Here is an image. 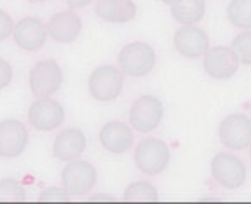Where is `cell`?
<instances>
[{
	"instance_id": "cell-1",
	"label": "cell",
	"mask_w": 251,
	"mask_h": 204,
	"mask_svg": "<svg viewBox=\"0 0 251 204\" xmlns=\"http://www.w3.org/2000/svg\"><path fill=\"white\" fill-rule=\"evenodd\" d=\"M118 65L123 75L140 79L152 72L155 65V51L151 44L135 41L122 48L118 53Z\"/></svg>"
},
{
	"instance_id": "cell-2",
	"label": "cell",
	"mask_w": 251,
	"mask_h": 204,
	"mask_svg": "<svg viewBox=\"0 0 251 204\" xmlns=\"http://www.w3.org/2000/svg\"><path fill=\"white\" fill-rule=\"evenodd\" d=\"M87 89L98 102H111L118 99L123 90V72L113 65H101L89 75Z\"/></svg>"
},
{
	"instance_id": "cell-3",
	"label": "cell",
	"mask_w": 251,
	"mask_h": 204,
	"mask_svg": "<svg viewBox=\"0 0 251 204\" xmlns=\"http://www.w3.org/2000/svg\"><path fill=\"white\" fill-rule=\"evenodd\" d=\"M169 146L159 138H146L137 145L135 165L142 174L159 175L169 165Z\"/></svg>"
},
{
	"instance_id": "cell-4",
	"label": "cell",
	"mask_w": 251,
	"mask_h": 204,
	"mask_svg": "<svg viewBox=\"0 0 251 204\" xmlns=\"http://www.w3.org/2000/svg\"><path fill=\"white\" fill-rule=\"evenodd\" d=\"M60 179H62V185L70 196H86L96 185L98 170L93 163L77 158V160L67 162Z\"/></svg>"
},
{
	"instance_id": "cell-5",
	"label": "cell",
	"mask_w": 251,
	"mask_h": 204,
	"mask_svg": "<svg viewBox=\"0 0 251 204\" xmlns=\"http://www.w3.org/2000/svg\"><path fill=\"white\" fill-rule=\"evenodd\" d=\"M63 82L62 66L55 60H41L29 72V89L34 97H51Z\"/></svg>"
},
{
	"instance_id": "cell-6",
	"label": "cell",
	"mask_w": 251,
	"mask_h": 204,
	"mask_svg": "<svg viewBox=\"0 0 251 204\" xmlns=\"http://www.w3.org/2000/svg\"><path fill=\"white\" fill-rule=\"evenodd\" d=\"M164 118V104L154 96H140L128 112L130 126L139 133H151Z\"/></svg>"
},
{
	"instance_id": "cell-7",
	"label": "cell",
	"mask_w": 251,
	"mask_h": 204,
	"mask_svg": "<svg viewBox=\"0 0 251 204\" xmlns=\"http://www.w3.org/2000/svg\"><path fill=\"white\" fill-rule=\"evenodd\" d=\"M210 172L219 185L234 191L246 182V165L231 153H217L212 158Z\"/></svg>"
},
{
	"instance_id": "cell-8",
	"label": "cell",
	"mask_w": 251,
	"mask_h": 204,
	"mask_svg": "<svg viewBox=\"0 0 251 204\" xmlns=\"http://www.w3.org/2000/svg\"><path fill=\"white\" fill-rule=\"evenodd\" d=\"M27 121L38 131H53L65 121V109L53 97H36L29 105Z\"/></svg>"
},
{
	"instance_id": "cell-9",
	"label": "cell",
	"mask_w": 251,
	"mask_h": 204,
	"mask_svg": "<svg viewBox=\"0 0 251 204\" xmlns=\"http://www.w3.org/2000/svg\"><path fill=\"white\" fill-rule=\"evenodd\" d=\"M219 140L229 150H245L251 145V119L245 114H231L219 126Z\"/></svg>"
},
{
	"instance_id": "cell-10",
	"label": "cell",
	"mask_w": 251,
	"mask_h": 204,
	"mask_svg": "<svg viewBox=\"0 0 251 204\" xmlns=\"http://www.w3.org/2000/svg\"><path fill=\"white\" fill-rule=\"evenodd\" d=\"M29 131L19 119L0 121V157L17 158L27 148Z\"/></svg>"
},
{
	"instance_id": "cell-11",
	"label": "cell",
	"mask_w": 251,
	"mask_h": 204,
	"mask_svg": "<svg viewBox=\"0 0 251 204\" xmlns=\"http://www.w3.org/2000/svg\"><path fill=\"white\" fill-rule=\"evenodd\" d=\"M239 60L227 46L208 48L203 55V70L214 80H227L238 72Z\"/></svg>"
},
{
	"instance_id": "cell-12",
	"label": "cell",
	"mask_w": 251,
	"mask_h": 204,
	"mask_svg": "<svg viewBox=\"0 0 251 204\" xmlns=\"http://www.w3.org/2000/svg\"><path fill=\"white\" fill-rule=\"evenodd\" d=\"M14 41L24 51H38L45 46L48 38L47 26L38 17H23L14 26Z\"/></svg>"
},
{
	"instance_id": "cell-13",
	"label": "cell",
	"mask_w": 251,
	"mask_h": 204,
	"mask_svg": "<svg viewBox=\"0 0 251 204\" xmlns=\"http://www.w3.org/2000/svg\"><path fill=\"white\" fill-rule=\"evenodd\" d=\"M48 36L62 44L74 43L82 33V19L74 10H62L50 17L47 24Z\"/></svg>"
},
{
	"instance_id": "cell-14",
	"label": "cell",
	"mask_w": 251,
	"mask_h": 204,
	"mask_svg": "<svg viewBox=\"0 0 251 204\" xmlns=\"http://www.w3.org/2000/svg\"><path fill=\"white\" fill-rule=\"evenodd\" d=\"M87 140L82 129L79 128H67L62 129L58 135L55 136L53 142V157L58 158L60 162H72L82 157L86 152Z\"/></svg>"
},
{
	"instance_id": "cell-15",
	"label": "cell",
	"mask_w": 251,
	"mask_h": 204,
	"mask_svg": "<svg viewBox=\"0 0 251 204\" xmlns=\"http://www.w3.org/2000/svg\"><path fill=\"white\" fill-rule=\"evenodd\" d=\"M175 48L179 55L186 58H200L208 50V36L203 29L197 26H183L173 38Z\"/></svg>"
},
{
	"instance_id": "cell-16",
	"label": "cell",
	"mask_w": 251,
	"mask_h": 204,
	"mask_svg": "<svg viewBox=\"0 0 251 204\" xmlns=\"http://www.w3.org/2000/svg\"><path fill=\"white\" fill-rule=\"evenodd\" d=\"M100 143L109 153L122 155L128 152L133 145V131L122 121L106 122L100 131Z\"/></svg>"
},
{
	"instance_id": "cell-17",
	"label": "cell",
	"mask_w": 251,
	"mask_h": 204,
	"mask_svg": "<svg viewBox=\"0 0 251 204\" xmlns=\"http://www.w3.org/2000/svg\"><path fill=\"white\" fill-rule=\"evenodd\" d=\"M96 16L104 22L125 24L137 16V5L133 0H98Z\"/></svg>"
},
{
	"instance_id": "cell-18",
	"label": "cell",
	"mask_w": 251,
	"mask_h": 204,
	"mask_svg": "<svg viewBox=\"0 0 251 204\" xmlns=\"http://www.w3.org/2000/svg\"><path fill=\"white\" fill-rule=\"evenodd\" d=\"M171 16L183 26H195L205 16V0H179L171 5Z\"/></svg>"
},
{
	"instance_id": "cell-19",
	"label": "cell",
	"mask_w": 251,
	"mask_h": 204,
	"mask_svg": "<svg viewBox=\"0 0 251 204\" xmlns=\"http://www.w3.org/2000/svg\"><path fill=\"white\" fill-rule=\"evenodd\" d=\"M227 17L238 29H251V0H231L227 7Z\"/></svg>"
},
{
	"instance_id": "cell-20",
	"label": "cell",
	"mask_w": 251,
	"mask_h": 204,
	"mask_svg": "<svg viewBox=\"0 0 251 204\" xmlns=\"http://www.w3.org/2000/svg\"><path fill=\"white\" fill-rule=\"evenodd\" d=\"M125 201H146V203H155L159 199V192L149 182H133L123 192Z\"/></svg>"
},
{
	"instance_id": "cell-21",
	"label": "cell",
	"mask_w": 251,
	"mask_h": 204,
	"mask_svg": "<svg viewBox=\"0 0 251 204\" xmlns=\"http://www.w3.org/2000/svg\"><path fill=\"white\" fill-rule=\"evenodd\" d=\"M27 192L19 181L5 177L0 181V201H26Z\"/></svg>"
},
{
	"instance_id": "cell-22",
	"label": "cell",
	"mask_w": 251,
	"mask_h": 204,
	"mask_svg": "<svg viewBox=\"0 0 251 204\" xmlns=\"http://www.w3.org/2000/svg\"><path fill=\"white\" fill-rule=\"evenodd\" d=\"M231 50L236 53L239 63L251 65V31H243L232 40Z\"/></svg>"
},
{
	"instance_id": "cell-23",
	"label": "cell",
	"mask_w": 251,
	"mask_h": 204,
	"mask_svg": "<svg viewBox=\"0 0 251 204\" xmlns=\"http://www.w3.org/2000/svg\"><path fill=\"white\" fill-rule=\"evenodd\" d=\"M40 201L41 203H55V201H70V194L65 191V187H58V185H51L47 187L45 191L40 192Z\"/></svg>"
},
{
	"instance_id": "cell-24",
	"label": "cell",
	"mask_w": 251,
	"mask_h": 204,
	"mask_svg": "<svg viewBox=\"0 0 251 204\" xmlns=\"http://www.w3.org/2000/svg\"><path fill=\"white\" fill-rule=\"evenodd\" d=\"M14 26H16V24H14V19L10 17V14L0 9V43L5 41L7 38L12 36Z\"/></svg>"
},
{
	"instance_id": "cell-25",
	"label": "cell",
	"mask_w": 251,
	"mask_h": 204,
	"mask_svg": "<svg viewBox=\"0 0 251 204\" xmlns=\"http://www.w3.org/2000/svg\"><path fill=\"white\" fill-rule=\"evenodd\" d=\"M14 79V68L7 60L0 58V90L10 85Z\"/></svg>"
},
{
	"instance_id": "cell-26",
	"label": "cell",
	"mask_w": 251,
	"mask_h": 204,
	"mask_svg": "<svg viewBox=\"0 0 251 204\" xmlns=\"http://www.w3.org/2000/svg\"><path fill=\"white\" fill-rule=\"evenodd\" d=\"M69 9L77 10V9H84V7H89L93 3V0H65Z\"/></svg>"
},
{
	"instance_id": "cell-27",
	"label": "cell",
	"mask_w": 251,
	"mask_h": 204,
	"mask_svg": "<svg viewBox=\"0 0 251 204\" xmlns=\"http://www.w3.org/2000/svg\"><path fill=\"white\" fill-rule=\"evenodd\" d=\"M89 199H91V201H108V203H111V201H115V196H111V194H93Z\"/></svg>"
},
{
	"instance_id": "cell-28",
	"label": "cell",
	"mask_w": 251,
	"mask_h": 204,
	"mask_svg": "<svg viewBox=\"0 0 251 204\" xmlns=\"http://www.w3.org/2000/svg\"><path fill=\"white\" fill-rule=\"evenodd\" d=\"M162 3H166V5H175V3H178L179 0H161Z\"/></svg>"
},
{
	"instance_id": "cell-29",
	"label": "cell",
	"mask_w": 251,
	"mask_h": 204,
	"mask_svg": "<svg viewBox=\"0 0 251 204\" xmlns=\"http://www.w3.org/2000/svg\"><path fill=\"white\" fill-rule=\"evenodd\" d=\"M31 3H41V2H48V0H29Z\"/></svg>"
},
{
	"instance_id": "cell-30",
	"label": "cell",
	"mask_w": 251,
	"mask_h": 204,
	"mask_svg": "<svg viewBox=\"0 0 251 204\" xmlns=\"http://www.w3.org/2000/svg\"><path fill=\"white\" fill-rule=\"evenodd\" d=\"M250 157H251V145H250Z\"/></svg>"
}]
</instances>
